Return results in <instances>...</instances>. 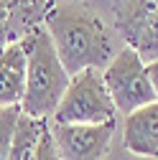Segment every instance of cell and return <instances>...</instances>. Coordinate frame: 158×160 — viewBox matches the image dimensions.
Returning a JSON list of instances; mask_svg holds the SVG:
<instances>
[{
	"instance_id": "3957f363",
	"label": "cell",
	"mask_w": 158,
	"mask_h": 160,
	"mask_svg": "<svg viewBox=\"0 0 158 160\" xmlns=\"http://www.w3.org/2000/svg\"><path fill=\"white\" fill-rule=\"evenodd\" d=\"M115 104L105 89L102 71L87 69L69 79V87L51 114L54 125H105L115 122Z\"/></svg>"
},
{
	"instance_id": "277c9868",
	"label": "cell",
	"mask_w": 158,
	"mask_h": 160,
	"mask_svg": "<svg viewBox=\"0 0 158 160\" xmlns=\"http://www.w3.org/2000/svg\"><path fill=\"white\" fill-rule=\"evenodd\" d=\"M102 82H105V89L112 99L115 109L125 112V114L158 99L150 87L143 58L128 46H123L117 51V56L107 64V69L102 71Z\"/></svg>"
},
{
	"instance_id": "5b68a950",
	"label": "cell",
	"mask_w": 158,
	"mask_h": 160,
	"mask_svg": "<svg viewBox=\"0 0 158 160\" xmlns=\"http://www.w3.org/2000/svg\"><path fill=\"white\" fill-rule=\"evenodd\" d=\"M112 15L115 31L128 48L143 58L158 61V0H102Z\"/></svg>"
},
{
	"instance_id": "7c38bea8",
	"label": "cell",
	"mask_w": 158,
	"mask_h": 160,
	"mask_svg": "<svg viewBox=\"0 0 158 160\" xmlns=\"http://www.w3.org/2000/svg\"><path fill=\"white\" fill-rule=\"evenodd\" d=\"M31 160H61V158H59V152H56V145H54L51 130L44 132V137H41V142H38L36 152L31 155Z\"/></svg>"
},
{
	"instance_id": "7a4b0ae2",
	"label": "cell",
	"mask_w": 158,
	"mask_h": 160,
	"mask_svg": "<svg viewBox=\"0 0 158 160\" xmlns=\"http://www.w3.org/2000/svg\"><path fill=\"white\" fill-rule=\"evenodd\" d=\"M26 51V92L21 99V112L36 119H49L69 87V74L59 58L46 28H36L21 38Z\"/></svg>"
},
{
	"instance_id": "52a82bcc",
	"label": "cell",
	"mask_w": 158,
	"mask_h": 160,
	"mask_svg": "<svg viewBox=\"0 0 158 160\" xmlns=\"http://www.w3.org/2000/svg\"><path fill=\"white\" fill-rule=\"evenodd\" d=\"M123 145L138 158H158V99L125 114Z\"/></svg>"
},
{
	"instance_id": "8fae6325",
	"label": "cell",
	"mask_w": 158,
	"mask_h": 160,
	"mask_svg": "<svg viewBox=\"0 0 158 160\" xmlns=\"http://www.w3.org/2000/svg\"><path fill=\"white\" fill-rule=\"evenodd\" d=\"M18 117H21V107L0 109V160H8V155H10V142H13Z\"/></svg>"
},
{
	"instance_id": "9c48e42d",
	"label": "cell",
	"mask_w": 158,
	"mask_h": 160,
	"mask_svg": "<svg viewBox=\"0 0 158 160\" xmlns=\"http://www.w3.org/2000/svg\"><path fill=\"white\" fill-rule=\"evenodd\" d=\"M10 13V36L21 41L31 31L41 28L49 13L56 8V0H5Z\"/></svg>"
},
{
	"instance_id": "4fadbf2b",
	"label": "cell",
	"mask_w": 158,
	"mask_h": 160,
	"mask_svg": "<svg viewBox=\"0 0 158 160\" xmlns=\"http://www.w3.org/2000/svg\"><path fill=\"white\" fill-rule=\"evenodd\" d=\"M8 43H15L13 36H10V13L5 0H0V51H3Z\"/></svg>"
},
{
	"instance_id": "30bf717a",
	"label": "cell",
	"mask_w": 158,
	"mask_h": 160,
	"mask_svg": "<svg viewBox=\"0 0 158 160\" xmlns=\"http://www.w3.org/2000/svg\"><path fill=\"white\" fill-rule=\"evenodd\" d=\"M46 130H49L46 119H36V117H28V114L21 112L15 132H13L8 160H31V155L36 152V148H38V142H41Z\"/></svg>"
},
{
	"instance_id": "8992f818",
	"label": "cell",
	"mask_w": 158,
	"mask_h": 160,
	"mask_svg": "<svg viewBox=\"0 0 158 160\" xmlns=\"http://www.w3.org/2000/svg\"><path fill=\"white\" fill-rule=\"evenodd\" d=\"M61 160H107L115 122L105 125H54L49 127Z\"/></svg>"
},
{
	"instance_id": "5bb4252c",
	"label": "cell",
	"mask_w": 158,
	"mask_h": 160,
	"mask_svg": "<svg viewBox=\"0 0 158 160\" xmlns=\"http://www.w3.org/2000/svg\"><path fill=\"white\" fill-rule=\"evenodd\" d=\"M145 69H148L150 87H153V92H155V97H158V61H150V64H145Z\"/></svg>"
},
{
	"instance_id": "6da1fadb",
	"label": "cell",
	"mask_w": 158,
	"mask_h": 160,
	"mask_svg": "<svg viewBox=\"0 0 158 160\" xmlns=\"http://www.w3.org/2000/svg\"><path fill=\"white\" fill-rule=\"evenodd\" d=\"M44 28L69 76L87 69L105 71L120 51L115 48V38L102 15L84 3H56L44 21Z\"/></svg>"
},
{
	"instance_id": "ba28073f",
	"label": "cell",
	"mask_w": 158,
	"mask_h": 160,
	"mask_svg": "<svg viewBox=\"0 0 158 160\" xmlns=\"http://www.w3.org/2000/svg\"><path fill=\"white\" fill-rule=\"evenodd\" d=\"M26 92V51L21 41L0 51V109L21 107Z\"/></svg>"
}]
</instances>
